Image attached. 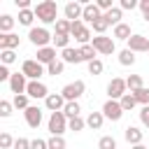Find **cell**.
Returning a JSON list of instances; mask_svg holds the SVG:
<instances>
[{
  "label": "cell",
  "instance_id": "obj_1",
  "mask_svg": "<svg viewBox=\"0 0 149 149\" xmlns=\"http://www.w3.org/2000/svg\"><path fill=\"white\" fill-rule=\"evenodd\" d=\"M33 12H35V16L47 26V23H56L58 19V5L54 2V0H42V2H37L35 7H33Z\"/></svg>",
  "mask_w": 149,
  "mask_h": 149
},
{
  "label": "cell",
  "instance_id": "obj_2",
  "mask_svg": "<svg viewBox=\"0 0 149 149\" xmlns=\"http://www.w3.org/2000/svg\"><path fill=\"white\" fill-rule=\"evenodd\" d=\"M84 91H86V84H84L81 79H77V81L65 84V86L61 88V95L65 98V102H77V100L84 95Z\"/></svg>",
  "mask_w": 149,
  "mask_h": 149
},
{
  "label": "cell",
  "instance_id": "obj_3",
  "mask_svg": "<svg viewBox=\"0 0 149 149\" xmlns=\"http://www.w3.org/2000/svg\"><path fill=\"white\" fill-rule=\"evenodd\" d=\"M28 40H30V42H33L37 49H44V47H49V42H51L54 37L49 35V30H47L44 26H40V28H30Z\"/></svg>",
  "mask_w": 149,
  "mask_h": 149
},
{
  "label": "cell",
  "instance_id": "obj_4",
  "mask_svg": "<svg viewBox=\"0 0 149 149\" xmlns=\"http://www.w3.org/2000/svg\"><path fill=\"white\" fill-rule=\"evenodd\" d=\"M21 72L30 79V81H37L47 70H44V65L40 63V61H33V58H28V61H23V65H21Z\"/></svg>",
  "mask_w": 149,
  "mask_h": 149
},
{
  "label": "cell",
  "instance_id": "obj_5",
  "mask_svg": "<svg viewBox=\"0 0 149 149\" xmlns=\"http://www.w3.org/2000/svg\"><path fill=\"white\" fill-rule=\"evenodd\" d=\"M68 130V116L63 112H51L49 116V133L51 135H63Z\"/></svg>",
  "mask_w": 149,
  "mask_h": 149
},
{
  "label": "cell",
  "instance_id": "obj_6",
  "mask_svg": "<svg viewBox=\"0 0 149 149\" xmlns=\"http://www.w3.org/2000/svg\"><path fill=\"white\" fill-rule=\"evenodd\" d=\"M70 35H72L81 47H84V44H88V42L93 40V37H91V30L86 28V23H84V21H72V30H70Z\"/></svg>",
  "mask_w": 149,
  "mask_h": 149
},
{
  "label": "cell",
  "instance_id": "obj_7",
  "mask_svg": "<svg viewBox=\"0 0 149 149\" xmlns=\"http://www.w3.org/2000/svg\"><path fill=\"white\" fill-rule=\"evenodd\" d=\"M126 91H128V86H126V79H121V77H114V79L107 84V95H109V100H121V98L126 95Z\"/></svg>",
  "mask_w": 149,
  "mask_h": 149
},
{
  "label": "cell",
  "instance_id": "obj_8",
  "mask_svg": "<svg viewBox=\"0 0 149 149\" xmlns=\"http://www.w3.org/2000/svg\"><path fill=\"white\" fill-rule=\"evenodd\" d=\"M91 44H93V49H95L98 54H102V56L114 54V40H112V37L98 35V37H93V40H91Z\"/></svg>",
  "mask_w": 149,
  "mask_h": 149
},
{
  "label": "cell",
  "instance_id": "obj_9",
  "mask_svg": "<svg viewBox=\"0 0 149 149\" xmlns=\"http://www.w3.org/2000/svg\"><path fill=\"white\" fill-rule=\"evenodd\" d=\"M102 114H105V119H109V121H119V119L123 116V107H121L119 100H107V102L102 105Z\"/></svg>",
  "mask_w": 149,
  "mask_h": 149
},
{
  "label": "cell",
  "instance_id": "obj_10",
  "mask_svg": "<svg viewBox=\"0 0 149 149\" xmlns=\"http://www.w3.org/2000/svg\"><path fill=\"white\" fill-rule=\"evenodd\" d=\"M28 77L23 74V72H12V79H9V88H12V93L14 95H21V93H26V88H28V81H26Z\"/></svg>",
  "mask_w": 149,
  "mask_h": 149
},
{
  "label": "cell",
  "instance_id": "obj_11",
  "mask_svg": "<svg viewBox=\"0 0 149 149\" xmlns=\"http://www.w3.org/2000/svg\"><path fill=\"white\" fill-rule=\"evenodd\" d=\"M23 116H26V123H28L30 128H37V126L42 123V109L35 107V105H30V107L23 112Z\"/></svg>",
  "mask_w": 149,
  "mask_h": 149
},
{
  "label": "cell",
  "instance_id": "obj_12",
  "mask_svg": "<svg viewBox=\"0 0 149 149\" xmlns=\"http://www.w3.org/2000/svg\"><path fill=\"white\" fill-rule=\"evenodd\" d=\"M63 12H65V19H68V21H81L84 5H79V2H68Z\"/></svg>",
  "mask_w": 149,
  "mask_h": 149
},
{
  "label": "cell",
  "instance_id": "obj_13",
  "mask_svg": "<svg viewBox=\"0 0 149 149\" xmlns=\"http://www.w3.org/2000/svg\"><path fill=\"white\" fill-rule=\"evenodd\" d=\"M126 44H128V49H130L133 54H135V51H147V49H149V37H144V35H133Z\"/></svg>",
  "mask_w": 149,
  "mask_h": 149
},
{
  "label": "cell",
  "instance_id": "obj_14",
  "mask_svg": "<svg viewBox=\"0 0 149 149\" xmlns=\"http://www.w3.org/2000/svg\"><path fill=\"white\" fill-rule=\"evenodd\" d=\"M44 105H47V109H51V112H63V107H65V98H63L61 93H49L47 100H44Z\"/></svg>",
  "mask_w": 149,
  "mask_h": 149
},
{
  "label": "cell",
  "instance_id": "obj_15",
  "mask_svg": "<svg viewBox=\"0 0 149 149\" xmlns=\"http://www.w3.org/2000/svg\"><path fill=\"white\" fill-rule=\"evenodd\" d=\"M100 16H102V12H100V7H98L95 2L84 5V14H81V19H84L86 23H93V21H98Z\"/></svg>",
  "mask_w": 149,
  "mask_h": 149
},
{
  "label": "cell",
  "instance_id": "obj_16",
  "mask_svg": "<svg viewBox=\"0 0 149 149\" xmlns=\"http://www.w3.org/2000/svg\"><path fill=\"white\" fill-rule=\"evenodd\" d=\"M26 93H28L30 98H44V100H47V95H49V91H47V86H44L42 81H28Z\"/></svg>",
  "mask_w": 149,
  "mask_h": 149
},
{
  "label": "cell",
  "instance_id": "obj_17",
  "mask_svg": "<svg viewBox=\"0 0 149 149\" xmlns=\"http://www.w3.org/2000/svg\"><path fill=\"white\" fill-rule=\"evenodd\" d=\"M123 137H126V142L128 144H142V137H144V133L137 128V126H128L126 130H123Z\"/></svg>",
  "mask_w": 149,
  "mask_h": 149
},
{
  "label": "cell",
  "instance_id": "obj_18",
  "mask_svg": "<svg viewBox=\"0 0 149 149\" xmlns=\"http://www.w3.org/2000/svg\"><path fill=\"white\" fill-rule=\"evenodd\" d=\"M19 35H14V33H7V35H0V51H7V49H16L19 47Z\"/></svg>",
  "mask_w": 149,
  "mask_h": 149
},
{
  "label": "cell",
  "instance_id": "obj_19",
  "mask_svg": "<svg viewBox=\"0 0 149 149\" xmlns=\"http://www.w3.org/2000/svg\"><path fill=\"white\" fill-rule=\"evenodd\" d=\"M37 61L42 65H49L56 61V47H44V49H37Z\"/></svg>",
  "mask_w": 149,
  "mask_h": 149
},
{
  "label": "cell",
  "instance_id": "obj_20",
  "mask_svg": "<svg viewBox=\"0 0 149 149\" xmlns=\"http://www.w3.org/2000/svg\"><path fill=\"white\" fill-rule=\"evenodd\" d=\"M61 61L63 63H81V54H79V49H72V47H68V49H63V54H61Z\"/></svg>",
  "mask_w": 149,
  "mask_h": 149
},
{
  "label": "cell",
  "instance_id": "obj_21",
  "mask_svg": "<svg viewBox=\"0 0 149 149\" xmlns=\"http://www.w3.org/2000/svg\"><path fill=\"white\" fill-rule=\"evenodd\" d=\"M102 123H105V114H102V112H91V114L86 116V126L93 128V130H100Z\"/></svg>",
  "mask_w": 149,
  "mask_h": 149
},
{
  "label": "cell",
  "instance_id": "obj_22",
  "mask_svg": "<svg viewBox=\"0 0 149 149\" xmlns=\"http://www.w3.org/2000/svg\"><path fill=\"white\" fill-rule=\"evenodd\" d=\"M114 37H116V40L128 42V40L133 37V35H130V26H128V23H123V21H121L119 26H114Z\"/></svg>",
  "mask_w": 149,
  "mask_h": 149
},
{
  "label": "cell",
  "instance_id": "obj_23",
  "mask_svg": "<svg viewBox=\"0 0 149 149\" xmlns=\"http://www.w3.org/2000/svg\"><path fill=\"white\" fill-rule=\"evenodd\" d=\"M121 16H123V9H121V7H112L109 12H105V19H107L109 26H112V23L119 26V23H121Z\"/></svg>",
  "mask_w": 149,
  "mask_h": 149
},
{
  "label": "cell",
  "instance_id": "obj_24",
  "mask_svg": "<svg viewBox=\"0 0 149 149\" xmlns=\"http://www.w3.org/2000/svg\"><path fill=\"white\" fill-rule=\"evenodd\" d=\"M35 19H37V16H35L33 9H21V12H19V23H21V26H33Z\"/></svg>",
  "mask_w": 149,
  "mask_h": 149
},
{
  "label": "cell",
  "instance_id": "obj_25",
  "mask_svg": "<svg viewBox=\"0 0 149 149\" xmlns=\"http://www.w3.org/2000/svg\"><path fill=\"white\" fill-rule=\"evenodd\" d=\"M12 28H14V19H12L9 14H2V16H0V35L12 33Z\"/></svg>",
  "mask_w": 149,
  "mask_h": 149
},
{
  "label": "cell",
  "instance_id": "obj_26",
  "mask_svg": "<svg viewBox=\"0 0 149 149\" xmlns=\"http://www.w3.org/2000/svg\"><path fill=\"white\" fill-rule=\"evenodd\" d=\"M79 54H81V61H86V63H91V61H95V49H93V44H84V47H79Z\"/></svg>",
  "mask_w": 149,
  "mask_h": 149
},
{
  "label": "cell",
  "instance_id": "obj_27",
  "mask_svg": "<svg viewBox=\"0 0 149 149\" xmlns=\"http://www.w3.org/2000/svg\"><path fill=\"white\" fill-rule=\"evenodd\" d=\"M70 30H72V21H68V19L56 21V35H70Z\"/></svg>",
  "mask_w": 149,
  "mask_h": 149
},
{
  "label": "cell",
  "instance_id": "obj_28",
  "mask_svg": "<svg viewBox=\"0 0 149 149\" xmlns=\"http://www.w3.org/2000/svg\"><path fill=\"white\" fill-rule=\"evenodd\" d=\"M79 112H81L79 102H65V107H63V114H65L68 119H74V116H79Z\"/></svg>",
  "mask_w": 149,
  "mask_h": 149
},
{
  "label": "cell",
  "instance_id": "obj_29",
  "mask_svg": "<svg viewBox=\"0 0 149 149\" xmlns=\"http://www.w3.org/2000/svg\"><path fill=\"white\" fill-rule=\"evenodd\" d=\"M133 95H135V100H137L142 107H147V105H149V88H147V86H142V88L133 91Z\"/></svg>",
  "mask_w": 149,
  "mask_h": 149
},
{
  "label": "cell",
  "instance_id": "obj_30",
  "mask_svg": "<svg viewBox=\"0 0 149 149\" xmlns=\"http://www.w3.org/2000/svg\"><path fill=\"white\" fill-rule=\"evenodd\" d=\"M119 63H121V65H126V68H128V65H133V63H135V54L126 47V49L119 54Z\"/></svg>",
  "mask_w": 149,
  "mask_h": 149
},
{
  "label": "cell",
  "instance_id": "obj_31",
  "mask_svg": "<svg viewBox=\"0 0 149 149\" xmlns=\"http://www.w3.org/2000/svg\"><path fill=\"white\" fill-rule=\"evenodd\" d=\"M126 86H128V88H130V93H133V91L142 88L144 84H142V77H140V74H130V77H126Z\"/></svg>",
  "mask_w": 149,
  "mask_h": 149
},
{
  "label": "cell",
  "instance_id": "obj_32",
  "mask_svg": "<svg viewBox=\"0 0 149 149\" xmlns=\"http://www.w3.org/2000/svg\"><path fill=\"white\" fill-rule=\"evenodd\" d=\"M28 98H30L28 93H21V95H14V100H12V105H14L16 109H23V112H26V109L30 107V105H28Z\"/></svg>",
  "mask_w": 149,
  "mask_h": 149
},
{
  "label": "cell",
  "instance_id": "obj_33",
  "mask_svg": "<svg viewBox=\"0 0 149 149\" xmlns=\"http://www.w3.org/2000/svg\"><path fill=\"white\" fill-rule=\"evenodd\" d=\"M84 126H86V121H84L81 116L68 119V130H72V133H79V130H84Z\"/></svg>",
  "mask_w": 149,
  "mask_h": 149
},
{
  "label": "cell",
  "instance_id": "obj_34",
  "mask_svg": "<svg viewBox=\"0 0 149 149\" xmlns=\"http://www.w3.org/2000/svg\"><path fill=\"white\" fill-rule=\"evenodd\" d=\"M47 142H49V149H65L68 147V142H65L63 135H51Z\"/></svg>",
  "mask_w": 149,
  "mask_h": 149
},
{
  "label": "cell",
  "instance_id": "obj_35",
  "mask_svg": "<svg viewBox=\"0 0 149 149\" xmlns=\"http://www.w3.org/2000/svg\"><path fill=\"white\" fill-rule=\"evenodd\" d=\"M63 68H65V63H63L61 58H56L54 63H49V65H47V74H54V77H56V74H61V72H63Z\"/></svg>",
  "mask_w": 149,
  "mask_h": 149
},
{
  "label": "cell",
  "instance_id": "obj_36",
  "mask_svg": "<svg viewBox=\"0 0 149 149\" xmlns=\"http://www.w3.org/2000/svg\"><path fill=\"white\" fill-rule=\"evenodd\" d=\"M98 149H116V140L112 135H102L98 140Z\"/></svg>",
  "mask_w": 149,
  "mask_h": 149
},
{
  "label": "cell",
  "instance_id": "obj_37",
  "mask_svg": "<svg viewBox=\"0 0 149 149\" xmlns=\"http://www.w3.org/2000/svg\"><path fill=\"white\" fill-rule=\"evenodd\" d=\"M91 26H93V30H95L98 35H105V30L109 28V23H107V19H105V14H102V16L98 19V21H93Z\"/></svg>",
  "mask_w": 149,
  "mask_h": 149
},
{
  "label": "cell",
  "instance_id": "obj_38",
  "mask_svg": "<svg viewBox=\"0 0 149 149\" xmlns=\"http://www.w3.org/2000/svg\"><path fill=\"white\" fill-rule=\"evenodd\" d=\"M119 102H121L123 112H128V109H133V107L137 105V100H135V95H133V93H126V95H123V98H121Z\"/></svg>",
  "mask_w": 149,
  "mask_h": 149
},
{
  "label": "cell",
  "instance_id": "obj_39",
  "mask_svg": "<svg viewBox=\"0 0 149 149\" xmlns=\"http://www.w3.org/2000/svg\"><path fill=\"white\" fill-rule=\"evenodd\" d=\"M54 44L58 49H68L70 47V35H54Z\"/></svg>",
  "mask_w": 149,
  "mask_h": 149
},
{
  "label": "cell",
  "instance_id": "obj_40",
  "mask_svg": "<svg viewBox=\"0 0 149 149\" xmlns=\"http://www.w3.org/2000/svg\"><path fill=\"white\" fill-rule=\"evenodd\" d=\"M0 58H2V65H12L16 61V54L12 49H7V51H0Z\"/></svg>",
  "mask_w": 149,
  "mask_h": 149
},
{
  "label": "cell",
  "instance_id": "obj_41",
  "mask_svg": "<svg viewBox=\"0 0 149 149\" xmlns=\"http://www.w3.org/2000/svg\"><path fill=\"white\" fill-rule=\"evenodd\" d=\"M102 70H105V65H102V61H100V58H95V61H91V63H88V72H91V74H100Z\"/></svg>",
  "mask_w": 149,
  "mask_h": 149
},
{
  "label": "cell",
  "instance_id": "obj_42",
  "mask_svg": "<svg viewBox=\"0 0 149 149\" xmlns=\"http://www.w3.org/2000/svg\"><path fill=\"white\" fill-rule=\"evenodd\" d=\"M12 107H14V105H12L9 100H0V116H2V119L12 116Z\"/></svg>",
  "mask_w": 149,
  "mask_h": 149
},
{
  "label": "cell",
  "instance_id": "obj_43",
  "mask_svg": "<svg viewBox=\"0 0 149 149\" xmlns=\"http://www.w3.org/2000/svg\"><path fill=\"white\" fill-rule=\"evenodd\" d=\"M14 142H16V140H14L9 133H2V135H0V147H2V149H9V147H14Z\"/></svg>",
  "mask_w": 149,
  "mask_h": 149
},
{
  "label": "cell",
  "instance_id": "obj_44",
  "mask_svg": "<svg viewBox=\"0 0 149 149\" xmlns=\"http://www.w3.org/2000/svg\"><path fill=\"white\" fill-rule=\"evenodd\" d=\"M30 149H49V142L47 140H30Z\"/></svg>",
  "mask_w": 149,
  "mask_h": 149
},
{
  "label": "cell",
  "instance_id": "obj_45",
  "mask_svg": "<svg viewBox=\"0 0 149 149\" xmlns=\"http://www.w3.org/2000/svg\"><path fill=\"white\" fill-rule=\"evenodd\" d=\"M14 149H30V140H26V137H16Z\"/></svg>",
  "mask_w": 149,
  "mask_h": 149
},
{
  "label": "cell",
  "instance_id": "obj_46",
  "mask_svg": "<svg viewBox=\"0 0 149 149\" xmlns=\"http://www.w3.org/2000/svg\"><path fill=\"white\" fill-rule=\"evenodd\" d=\"M119 7L121 9H135V7H140V2H135V0H121Z\"/></svg>",
  "mask_w": 149,
  "mask_h": 149
},
{
  "label": "cell",
  "instance_id": "obj_47",
  "mask_svg": "<svg viewBox=\"0 0 149 149\" xmlns=\"http://www.w3.org/2000/svg\"><path fill=\"white\" fill-rule=\"evenodd\" d=\"M9 79H12L9 68H7V65H0V81H9Z\"/></svg>",
  "mask_w": 149,
  "mask_h": 149
},
{
  "label": "cell",
  "instance_id": "obj_48",
  "mask_svg": "<svg viewBox=\"0 0 149 149\" xmlns=\"http://www.w3.org/2000/svg\"><path fill=\"white\" fill-rule=\"evenodd\" d=\"M140 9H142V16H144V21L149 23V0H140Z\"/></svg>",
  "mask_w": 149,
  "mask_h": 149
},
{
  "label": "cell",
  "instance_id": "obj_49",
  "mask_svg": "<svg viewBox=\"0 0 149 149\" xmlns=\"http://www.w3.org/2000/svg\"><path fill=\"white\" fill-rule=\"evenodd\" d=\"M140 121H142V123H144V126L149 128V105L140 109Z\"/></svg>",
  "mask_w": 149,
  "mask_h": 149
},
{
  "label": "cell",
  "instance_id": "obj_50",
  "mask_svg": "<svg viewBox=\"0 0 149 149\" xmlns=\"http://www.w3.org/2000/svg\"><path fill=\"white\" fill-rule=\"evenodd\" d=\"M95 5L100 7V12H109L112 9V0H98Z\"/></svg>",
  "mask_w": 149,
  "mask_h": 149
},
{
  "label": "cell",
  "instance_id": "obj_51",
  "mask_svg": "<svg viewBox=\"0 0 149 149\" xmlns=\"http://www.w3.org/2000/svg\"><path fill=\"white\" fill-rule=\"evenodd\" d=\"M16 7H19V12L21 9H30V0H16Z\"/></svg>",
  "mask_w": 149,
  "mask_h": 149
},
{
  "label": "cell",
  "instance_id": "obj_52",
  "mask_svg": "<svg viewBox=\"0 0 149 149\" xmlns=\"http://www.w3.org/2000/svg\"><path fill=\"white\" fill-rule=\"evenodd\" d=\"M130 149H147L144 144H135V147H130Z\"/></svg>",
  "mask_w": 149,
  "mask_h": 149
},
{
  "label": "cell",
  "instance_id": "obj_53",
  "mask_svg": "<svg viewBox=\"0 0 149 149\" xmlns=\"http://www.w3.org/2000/svg\"><path fill=\"white\" fill-rule=\"evenodd\" d=\"M147 51H149V49H147Z\"/></svg>",
  "mask_w": 149,
  "mask_h": 149
}]
</instances>
